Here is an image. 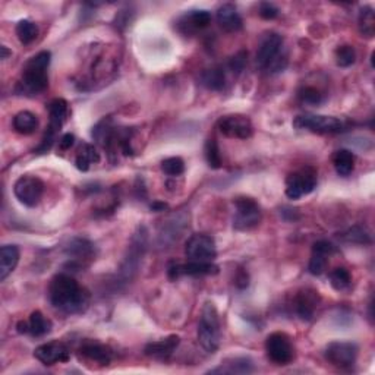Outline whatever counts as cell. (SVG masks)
<instances>
[{"label": "cell", "mask_w": 375, "mask_h": 375, "mask_svg": "<svg viewBox=\"0 0 375 375\" xmlns=\"http://www.w3.org/2000/svg\"><path fill=\"white\" fill-rule=\"evenodd\" d=\"M88 293L69 274H58L49 286V299L53 308L65 314H81L88 306Z\"/></svg>", "instance_id": "6da1fadb"}, {"label": "cell", "mask_w": 375, "mask_h": 375, "mask_svg": "<svg viewBox=\"0 0 375 375\" xmlns=\"http://www.w3.org/2000/svg\"><path fill=\"white\" fill-rule=\"evenodd\" d=\"M50 65V53L40 51L31 58L23 68V75L18 84V93L25 95H38L49 85L47 69Z\"/></svg>", "instance_id": "7a4b0ae2"}, {"label": "cell", "mask_w": 375, "mask_h": 375, "mask_svg": "<svg viewBox=\"0 0 375 375\" xmlns=\"http://www.w3.org/2000/svg\"><path fill=\"white\" fill-rule=\"evenodd\" d=\"M256 65L271 73L286 68L287 56L283 53V37L280 34L270 31L261 37L258 50H256Z\"/></svg>", "instance_id": "3957f363"}, {"label": "cell", "mask_w": 375, "mask_h": 375, "mask_svg": "<svg viewBox=\"0 0 375 375\" xmlns=\"http://www.w3.org/2000/svg\"><path fill=\"white\" fill-rule=\"evenodd\" d=\"M198 340L207 353H216L221 341V326L217 308L213 302H207L202 308L198 323Z\"/></svg>", "instance_id": "277c9868"}, {"label": "cell", "mask_w": 375, "mask_h": 375, "mask_svg": "<svg viewBox=\"0 0 375 375\" xmlns=\"http://www.w3.org/2000/svg\"><path fill=\"white\" fill-rule=\"evenodd\" d=\"M147 234L148 233L145 228H139L138 232L134 234L132 242L130 245V248H128L125 260L119 269V277L123 282L132 280L139 269V263H141L147 250Z\"/></svg>", "instance_id": "5b68a950"}, {"label": "cell", "mask_w": 375, "mask_h": 375, "mask_svg": "<svg viewBox=\"0 0 375 375\" xmlns=\"http://www.w3.org/2000/svg\"><path fill=\"white\" fill-rule=\"evenodd\" d=\"M234 217L233 228L239 232H246L256 228L261 221V208L258 202L250 197H239L233 201Z\"/></svg>", "instance_id": "8992f818"}, {"label": "cell", "mask_w": 375, "mask_h": 375, "mask_svg": "<svg viewBox=\"0 0 375 375\" xmlns=\"http://www.w3.org/2000/svg\"><path fill=\"white\" fill-rule=\"evenodd\" d=\"M317 188V171L313 167H302L286 178V195L299 199Z\"/></svg>", "instance_id": "52a82bcc"}, {"label": "cell", "mask_w": 375, "mask_h": 375, "mask_svg": "<svg viewBox=\"0 0 375 375\" xmlns=\"http://www.w3.org/2000/svg\"><path fill=\"white\" fill-rule=\"evenodd\" d=\"M293 126L296 130H306L315 134H337L343 130V122L335 116L301 114L295 117Z\"/></svg>", "instance_id": "ba28073f"}, {"label": "cell", "mask_w": 375, "mask_h": 375, "mask_svg": "<svg viewBox=\"0 0 375 375\" xmlns=\"http://www.w3.org/2000/svg\"><path fill=\"white\" fill-rule=\"evenodd\" d=\"M265 352L267 356L276 365H287L295 358V349L292 345V340L287 335L277 333L270 335L265 340Z\"/></svg>", "instance_id": "9c48e42d"}, {"label": "cell", "mask_w": 375, "mask_h": 375, "mask_svg": "<svg viewBox=\"0 0 375 375\" xmlns=\"http://www.w3.org/2000/svg\"><path fill=\"white\" fill-rule=\"evenodd\" d=\"M45 182L33 175L21 176L14 185V194L21 204L27 207H36L43 194H45Z\"/></svg>", "instance_id": "30bf717a"}, {"label": "cell", "mask_w": 375, "mask_h": 375, "mask_svg": "<svg viewBox=\"0 0 375 375\" xmlns=\"http://www.w3.org/2000/svg\"><path fill=\"white\" fill-rule=\"evenodd\" d=\"M185 254L191 261L213 263L217 256L216 241L206 233H195L186 241Z\"/></svg>", "instance_id": "8fae6325"}, {"label": "cell", "mask_w": 375, "mask_h": 375, "mask_svg": "<svg viewBox=\"0 0 375 375\" xmlns=\"http://www.w3.org/2000/svg\"><path fill=\"white\" fill-rule=\"evenodd\" d=\"M358 346L350 341H333L326 348V359L340 370H349L356 363Z\"/></svg>", "instance_id": "7c38bea8"}, {"label": "cell", "mask_w": 375, "mask_h": 375, "mask_svg": "<svg viewBox=\"0 0 375 375\" xmlns=\"http://www.w3.org/2000/svg\"><path fill=\"white\" fill-rule=\"evenodd\" d=\"M217 126L220 132L228 138L248 139L254 134V128L248 116L243 114H228L219 119Z\"/></svg>", "instance_id": "4fadbf2b"}, {"label": "cell", "mask_w": 375, "mask_h": 375, "mask_svg": "<svg viewBox=\"0 0 375 375\" xmlns=\"http://www.w3.org/2000/svg\"><path fill=\"white\" fill-rule=\"evenodd\" d=\"M65 254L69 256V267L75 269V267H84L88 261H91L95 255L94 243L88 239L84 238H73L69 241L65 248Z\"/></svg>", "instance_id": "5bb4252c"}, {"label": "cell", "mask_w": 375, "mask_h": 375, "mask_svg": "<svg viewBox=\"0 0 375 375\" xmlns=\"http://www.w3.org/2000/svg\"><path fill=\"white\" fill-rule=\"evenodd\" d=\"M34 358L40 361L43 365H55V363L68 362L71 358L69 349L62 341H49L40 345L34 350Z\"/></svg>", "instance_id": "9a60e30c"}, {"label": "cell", "mask_w": 375, "mask_h": 375, "mask_svg": "<svg viewBox=\"0 0 375 375\" xmlns=\"http://www.w3.org/2000/svg\"><path fill=\"white\" fill-rule=\"evenodd\" d=\"M211 23V14L204 9L189 10L178 21V28L184 34H195L204 29Z\"/></svg>", "instance_id": "2e32d148"}, {"label": "cell", "mask_w": 375, "mask_h": 375, "mask_svg": "<svg viewBox=\"0 0 375 375\" xmlns=\"http://www.w3.org/2000/svg\"><path fill=\"white\" fill-rule=\"evenodd\" d=\"M169 277L178 278L180 276H210L217 274L219 267L213 263H201V261H191L188 264H173L169 267Z\"/></svg>", "instance_id": "e0dca14e"}, {"label": "cell", "mask_w": 375, "mask_h": 375, "mask_svg": "<svg viewBox=\"0 0 375 375\" xmlns=\"http://www.w3.org/2000/svg\"><path fill=\"white\" fill-rule=\"evenodd\" d=\"M319 301L321 298L314 289H302V291L299 292L295 298V311L299 315V318L304 321L313 319L315 309L319 305Z\"/></svg>", "instance_id": "ac0fdd59"}, {"label": "cell", "mask_w": 375, "mask_h": 375, "mask_svg": "<svg viewBox=\"0 0 375 375\" xmlns=\"http://www.w3.org/2000/svg\"><path fill=\"white\" fill-rule=\"evenodd\" d=\"M336 252V248L333 243H330L327 241H318L313 246V255H311L309 260V267L308 270L311 274L314 276H321L324 273L328 256L333 255Z\"/></svg>", "instance_id": "d6986e66"}, {"label": "cell", "mask_w": 375, "mask_h": 375, "mask_svg": "<svg viewBox=\"0 0 375 375\" xmlns=\"http://www.w3.org/2000/svg\"><path fill=\"white\" fill-rule=\"evenodd\" d=\"M51 327H53L51 321L47 317L43 315L40 311H34V313L29 315L28 321H21V323H18L16 326L19 333L31 335L34 337L46 336L47 333H50Z\"/></svg>", "instance_id": "ffe728a7"}, {"label": "cell", "mask_w": 375, "mask_h": 375, "mask_svg": "<svg viewBox=\"0 0 375 375\" xmlns=\"http://www.w3.org/2000/svg\"><path fill=\"white\" fill-rule=\"evenodd\" d=\"M69 104L66 100L63 99H55L49 104V126L47 130L49 132L58 135L59 131L62 130V126L65 125L69 117Z\"/></svg>", "instance_id": "44dd1931"}, {"label": "cell", "mask_w": 375, "mask_h": 375, "mask_svg": "<svg viewBox=\"0 0 375 375\" xmlns=\"http://www.w3.org/2000/svg\"><path fill=\"white\" fill-rule=\"evenodd\" d=\"M179 343H180L179 336H169L167 339L148 343L144 352H145V355L149 358L166 361L171 355H173V352L178 349Z\"/></svg>", "instance_id": "7402d4cb"}, {"label": "cell", "mask_w": 375, "mask_h": 375, "mask_svg": "<svg viewBox=\"0 0 375 375\" xmlns=\"http://www.w3.org/2000/svg\"><path fill=\"white\" fill-rule=\"evenodd\" d=\"M217 23L221 29L226 33H237L243 25V21L238 12V9L230 3H226L217 10Z\"/></svg>", "instance_id": "603a6c76"}, {"label": "cell", "mask_w": 375, "mask_h": 375, "mask_svg": "<svg viewBox=\"0 0 375 375\" xmlns=\"http://www.w3.org/2000/svg\"><path fill=\"white\" fill-rule=\"evenodd\" d=\"M80 353L84 358H87L93 362H97L100 365H109L113 358V352L97 341L84 343L80 349Z\"/></svg>", "instance_id": "cb8c5ba5"}, {"label": "cell", "mask_w": 375, "mask_h": 375, "mask_svg": "<svg viewBox=\"0 0 375 375\" xmlns=\"http://www.w3.org/2000/svg\"><path fill=\"white\" fill-rule=\"evenodd\" d=\"M19 263V250L15 245H3L0 250V280L12 273Z\"/></svg>", "instance_id": "d4e9b609"}, {"label": "cell", "mask_w": 375, "mask_h": 375, "mask_svg": "<svg viewBox=\"0 0 375 375\" xmlns=\"http://www.w3.org/2000/svg\"><path fill=\"white\" fill-rule=\"evenodd\" d=\"M254 362L250 358H232L221 362V365L210 372L213 374H251L254 372Z\"/></svg>", "instance_id": "484cf974"}, {"label": "cell", "mask_w": 375, "mask_h": 375, "mask_svg": "<svg viewBox=\"0 0 375 375\" xmlns=\"http://www.w3.org/2000/svg\"><path fill=\"white\" fill-rule=\"evenodd\" d=\"M14 130L21 135H31L37 131L38 128V119L34 113L31 112H19L14 117Z\"/></svg>", "instance_id": "4316f807"}, {"label": "cell", "mask_w": 375, "mask_h": 375, "mask_svg": "<svg viewBox=\"0 0 375 375\" xmlns=\"http://www.w3.org/2000/svg\"><path fill=\"white\" fill-rule=\"evenodd\" d=\"M100 162V154L97 153V149H95L94 145L84 143L80 149L77 158H75V165H77V169L81 171H87L91 165H95Z\"/></svg>", "instance_id": "83f0119b"}, {"label": "cell", "mask_w": 375, "mask_h": 375, "mask_svg": "<svg viewBox=\"0 0 375 375\" xmlns=\"http://www.w3.org/2000/svg\"><path fill=\"white\" fill-rule=\"evenodd\" d=\"M333 166L340 176H349L355 169V156L349 149H339L333 156Z\"/></svg>", "instance_id": "f1b7e54d"}, {"label": "cell", "mask_w": 375, "mask_h": 375, "mask_svg": "<svg viewBox=\"0 0 375 375\" xmlns=\"http://www.w3.org/2000/svg\"><path fill=\"white\" fill-rule=\"evenodd\" d=\"M201 82L208 90L219 91L224 87V82H226V75H224V71L221 68L213 66L201 73Z\"/></svg>", "instance_id": "f546056e"}, {"label": "cell", "mask_w": 375, "mask_h": 375, "mask_svg": "<svg viewBox=\"0 0 375 375\" xmlns=\"http://www.w3.org/2000/svg\"><path fill=\"white\" fill-rule=\"evenodd\" d=\"M358 24H359V31H361L362 37H367V38L374 37V34H375V14H374V9L371 6L361 8Z\"/></svg>", "instance_id": "4dcf8cb0"}, {"label": "cell", "mask_w": 375, "mask_h": 375, "mask_svg": "<svg viewBox=\"0 0 375 375\" xmlns=\"http://www.w3.org/2000/svg\"><path fill=\"white\" fill-rule=\"evenodd\" d=\"M16 36L23 45H29V43H33L37 38L38 28L33 21L23 19L16 24Z\"/></svg>", "instance_id": "1f68e13d"}, {"label": "cell", "mask_w": 375, "mask_h": 375, "mask_svg": "<svg viewBox=\"0 0 375 375\" xmlns=\"http://www.w3.org/2000/svg\"><path fill=\"white\" fill-rule=\"evenodd\" d=\"M330 283L336 291H346L352 283V276L346 269L340 267V269H336L330 273Z\"/></svg>", "instance_id": "d6a6232c"}, {"label": "cell", "mask_w": 375, "mask_h": 375, "mask_svg": "<svg viewBox=\"0 0 375 375\" xmlns=\"http://www.w3.org/2000/svg\"><path fill=\"white\" fill-rule=\"evenodd\" d=\"M206 158L207 163L211 169H220L223 165L221 154H220V148L219 144L216 143V139H207L206 143Z\"/></svg>", "instance_id": "836d02e7"}, {"label": "cell", "mask_w": 375, "mask_h": 375, "mask_svg": "<svg viewBox=\"0 0 375 375\" xmlns=\"http://www.w3.org/2000/svg\"><path fill=\"white\" fill-rule=\"evenodd\" d=\"M356 62V51L352 46H340L336 50V63L340 68H349Z\"/></svg>", "instance_id": "e575fe53"}, {"label": "cell", "mask_w": 375, "mask_h": 375, "mask_svg": "<svg viewBox=\"0 0 375 375\" xmlns=\"http://www.w3.org/2000/svg\"><path fill=\"white\" fill-rule=\"evenodd\" d=\"M162 170L169 176H180L185 171V162L180 157H169L162 162Z\"/></svg>", "instance_id": "d590c367"}, {"label": "cell", "mask_w": 375, "mask_h": 375, "mask_svg": "<svg viewBox=\"0 0 375 375\" xmlns=\"http://www.w3.org/2000/svg\"><path fill=\"white\" fill-rule=\"evenodd\" d=\"M298 95H299V100H301L304 104H311V106H317L324 100L321 91L315 87H309V85L299 91Z\"/></svg>", "instance_id": "8d00e7d4"}, {"label": "cell", "mask_w": 375, "mask_h": 375, "mask_svg": "<svg viewBox=\"0 0 375 375\" xmlns=\"http://www.w3.org/2000/svg\"><path fill=\"white\" fill-rule=\"evenodd\" d=\"M343 238H345L348 242H353V243H371V234L361 226H355L349 229L345 234H343Z\"/></svg>", "instance_id": "74e56055"}, {"label": "cell", "mask_w": 375, "mask_h": 375, "mask_svg": "<svg viewBox=\"0 0 375 375\" xmlns=\"http://www.w3.org/2000/svg\"><path fill=\"white\" fill-rule=\"evenodd\" d=\"M258 14L263 19H274L278 16V14H280V10H278L277 6H274L273 3H269V2H264L260 5V9H258Z\"/></svg>", "instance_id": "f35d334b"}, {"label": "cell", "mask_w": 375, "mask_h": 375, "mask_svg": "<svg viewBox=\"0 0 375 375\" xmlns=\"http://www.w3.org/2000/svg\"><path fill=\"white\" fill-rule=\"evenodd\" d=\"M246 56H248V55H246L245 51H239L237 56H233V58L230 59V63H229L230 69H232L233 72H237V73L242 72L243 68H245V65H246Z\"/></svg>", "instance_id": "ab89813d"}, {"label": "cell", "mask_w": 375, "mask_h": 375, "mask_svg": "<svg viewBox=\"0 0 375 375\" xmlns=\"http://www.w3.org/2000/svg\"><path fill=\"white\" fill-rule=\"evenodd\" d=\"M73 141H75V136H73L72 134L63 135V136L59 139V148H60V149H69V148L73 145Z\"/></svg>", "instance_id": "60d3db41"}, {"label": "cell", "mask_w": 375, "mask_h": 375, "mask_svg": "<svg viewBox=\"0 0 375 375\" xmlns=\"http://www.w3.org/2000/svg\"><path fill=\"white\" fill-rule=\"evenodd\" d=\"M167 206L166 204H163V202H154V204L152 206V208L153 210H157V211H160V210H165Z\"/></svg>", "instance_id": "b9f144b4"}, {"label": "cell", "mask_w": 375, "mask_h": 375, "mask_svg": "<svg viewBox=\"0 0 375 375\" xmlns=\"http://www.w3.org/2000/svg\"><path fill=\"white\" fill-rule=\"evenodd\" d=\"M0 50H2V59H6L9 55H10V53H9V50L5 47V46H2V47H0Z\"/></svg>", "instance_id": "7bdbcfd3"}]
</instances>
